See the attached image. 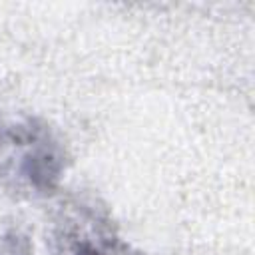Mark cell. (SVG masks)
Masks as SVG:
<instances>
[{
  "label": "cell",
  "mask_w": 255,
  "mask_h": 255,
  "mask_svg": "<svg viewBox=\"0 0 255 255\" xmlns=\"http://www.w3.org/2000/svg\"><path fill=\"white\" fill-rule=\"evenodd\" d=\"M72 255H118L116 251V243L106 241L104 237H90V235H80L74 237L72 245H70Z\"/></svg>",
  "instance_id": "6da1fadb"
}]
</instances>
